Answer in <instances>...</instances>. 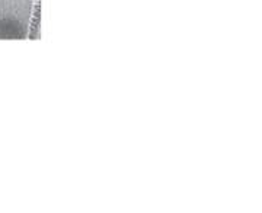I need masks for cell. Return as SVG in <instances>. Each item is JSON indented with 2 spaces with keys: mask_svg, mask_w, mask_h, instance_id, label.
Returning <instances> with one entry per match:
<instances>
[{
  "mask_svg": "<svg viewBox=\"0 0 262 213\" xmlns=\"http://www.w3.org/2000/svg\"><path fill=\"white\" fill-rule=\"evenodd\" d=\"M27 35V26L16 18L0 19V39H22Z\"/></svg>",
  "mask_w": 262,
  "mask_h": 213,
  "instance_id": "1",
  "label": "cell"
}]
</instances>
